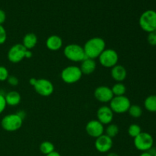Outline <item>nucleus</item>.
Masks as SVG:
<instances>
[{"label": "nucleus", "mask_w": 156, "mask_h": 156, "mask_svg": "<svg viewBox=\"0 0 156 156\" xmlns=\"http://www.w3.org/2000/svg\"><path fill=\"white\" fill-rule=\"evenodd\" d=\"M83 49L87 58L95 59L106 49V43L103 38L94 37L85 42Z\"/></svg>", "instance_id": "obj_1"}, {"label": "nucleus", "mask_w": 156, "mask_h": 156, "mask_svg": "<svg viewBox=\"0 0 156 156\" xmlns=\"http://www.w3.org/2000/svg\"><path fill=\"white\" fill-rule=\"evenodd\" d=\"M31 50L26 49L22 44H16L10 47L7 53L9 62L12 63H18L24 59H30L32 57Z\"/></svg>", "instance_id": "obj_2"}, {"label": "nucleus", "mask_w": 156, "mask_h": 156, "mask_svg": "<svg viewBox=\"0 0 156 156\" xmlns=\"http://www.w3.org/2000/svg\"><path fill=\"white\" fill-rule=\"evenodd\" d=\"M139 24L142 30L147 33L156 30V11L149 9L141 14L139 19Z\"/></svg>", "instance_id": "obj_3"}, {"label": "nucleus", "mask_w": 156, "mask_h": 156, "mask_svg": "<svg viewBox=\"0 0 156 156\" xmlns=\"http://www.w3.org/2000/svg\"><path fill=\"white\" fill-rule=\"evenodd\" d=\"M63 54L66 59L73 62H82L87 58L83 47L76 44H70L66 46Z\"/></svg>", "instance_id": "obj_4"}, {"label": "nucleus", "mask_w": 156, "mask_h": 156, "mask_svg": "<svg viewBox=\"0 0 156 156\" xmlns=\"http://www.w3.org/2000/svg\"><path fill=\"white\" fill-rule=\"evenodd\" d=\"M24 120L15 113L9 114L3 117L1 120V126L7 132H15L22 126Z\"/></svg>", "instance_id": "obj_5"}, {"label": "nucleus", "mask_w": 156, "mask_h": 156, "mask_svg": "<svg viewBox=\"0 0 156 156\" xmlns=\"http://www.w3.org/2000/svg\"><path fill=\"white\" fill-rule=\"evenodd\" d=\"M82 73L77 66H68L61 72V79L66 84H74L82 77Z\"/></svg>", "instance_id": "obj_6"}, {"label": "nucleus", "mask_w": 156, "mask_h": 156, "mask_svg": "<svg viewBox=\"0 0 156 156\" xmlns=\"http://www.w3.org/2000/svg\"><path fill=\"white\" fill-rule=\"evenodd\" d=\"M134 146L140 152H148L154 146V139L150 133L142 132L133 140Z\"/></svg>", "instance_id": "obj_7"}, {"label": "nucleus", "mask_w": 156, "mask_h": 156, "mask_svg": "<svg viewBox=\"0 0 156 156\" xmlns=\"http://www.w3.org/2000/svg\"><path fill=\"white\" fill-rule=\"evenodd\" d=\"M131 106L130 100L126 96H114L110 101V108L116 114H124L127 112Z\"/></svg>", "instance_id": "obj_8"}, {"label": "nucleus", "mask_w": 156, "mask_h": 156, "mask_svg": "<svg viewBox=\"0 0 156 156\" xmlns=\"http://www.w3.org/2000/svg\"><path fill=\"white\" fill-rule=\"evenodd\" d=\"M99 62L105 68H112L118 62L119 56L116 50L105 49L98 57Z\"/></svg>", "instance_id": "obj_9"}, {"label": "nucleus", "mask_w": 156, "mask_h": 156, "mask_svg": "<svg viewBox=\"0 0 156 156\" xmlns=\"http://www.w3.org/2000/svg\"><path fill=\"white\" fill-rule=\"evenodd\" d=\"M35 91L43 97H49L54 91V86L50 80L46 79H37L36 83L34 85Z\"/></svg>", "instance_id": "obj_10"}, {"label": "nucleus", "mask_w": 156, "mask_h": 156, "mask_svg": "<svg viewBox=\"0 0 156 156\" xmlns=\"http://www.w3.org/2000/svg\"><path fill=\"white\" fill-rule=\"evenodd\" d=\"M94 96L97 101L101 103H108L114 97L111 88L106 85H101L94 89Z\"/></svg>", "instance_id": "obj_11"}, {"label": "nucleus", "mask_w": 156, "mask_h": 156, "mask_svg": "<svg viewBox=\"0 0 156 156\" xmlns=\"http://www.w3.org/2000/svg\"><path fill=\"white\" fill-rule=\"evenodd\" d=\"M113 139L111 137L108 136L105 133L101 136L96 138L95 142H94V146L97 149L98 152L101 153H108L111 151L113 147Z\"/></svg>", "instance_id": "obj_12"}, {"label": "nucleus", "mask_w": 156, "mask_h": 156, "mask_svg": "<svg viewBox=\"0 0 156 156\" xmlns=\"http://www.w3.org/2000/svg\"><path fill=\"white\" fill-rule=\"evenodd\" d=\"M85 130L88 136L96 139L105 133V126L98 120H91L87 123Z\"/></svg>", "instance_id": "obj_13"}, {"label": "nucleus", "mask_w": 156, "mask_h": 156, "mask_svg": "<svg viewBox=\"0 0 156 156\" xmlns=\"http://www.w3.org/2000/svg\"><path fill=\"white\" fill-rule=\"evenodd\" d=\"M114 114L109 106L103 105L97 111V120L103 125H108L112 123Z\"/></svg>", "instance_id": "obj_14"}, {"label": "nucleus", "mask_w": 156, "mask_h": 156, "mask_svg": "<svg viewBox=\"0 0 156 156\" xmlns=\"http://www.w3.org/2000/svg\"><path fill=\"white\" fill-rule=\"evenodd\" d=\"M111 76L117 82H123L127 76V72L123 66L117 64L111 68Z\"/></svg>", "instance_id": "obj_15"}, {"label": "nucleus", "mask_w": 156, "mask_h": 156, "mask_svg": "<svg viewBox=\"0 0 156 156\" xmlns=\"http://www.w3.org/2000/svg\"><path fill=\"white\" fill-rule=\"evenodd\" d=\"M63 45L62 39L58 35H51L46 41V47L51 51H57L60 50Z\"/></svg>", "instance_id": "obj_16"}, {"label": "nucleus", "mask_w": 156, "mask_h": 156, "mask_svg": "<svg viewBox=\"0 0 156 156\" xmlns=\"http://www.w3.org/2000/svg\"><path fill=\"white\" fill-rule=\"evenodd\" d=\"M79 68L83 75H91L95 71L97 68V63L94 59L86 58L81 62V66Z\"/></svg>", "instance_id": "obj_17"}, {"label": "nucleus", "mask_w": 156, "mask_h": 156, "mask_svg": "<svg viewBox=\"0 0 156 156\" xmlns=\"http://www.w3.org/2000/svg\"><path fill=\"white\" fill-rule=\"evenodd\" d=\"M6 105L11 107L17 106L20 104L21 101V94L15 91H11L5 94Z\"/></svg>", "instance_id": "obj_18"}, {"label": "nucleus", "mask_w": 156, "mask_h": 156, "mask_svg": "<svg viewBox=\"0 0 156 156\" xmlns=\"http://www.w3.org/2000/svg\"><path fill=\"white\" fill-rule=\"evenodd\" d=\"M37 37L34 33H27L23 37L22 44L26 49L31 50L37 44Z\"/></svg>", "instance_id": "obj_19"}, {"label": "nucleus", "mask_w": 156, "mask_h": 156, "mask_svg": "<svg viewBox=\"0 0 156 156\" xmlns=\"http://www.w3.org/2000/svg\"><path fill=\"white\" fill-rule=\"evenodd\" d=\"M144 107L149 112H156V94H152V95L148 96L145 99Z\"/></svg>", "instance_id": "obj_20"}, {"label": "nucleus", "mask_w": 156, "mask_h": 156, "mask_svg": "<svg viewBox=\"0 0 156 156\" xmlns=\"http://www.w3.org/2000/svg\"><path fill=\"white\" fill-rule=\"evenodd\" d=\"M119 131H120L119 126L115 123H110V124L107 125L106 128H105V134L108 136L111 137V139L117 136L119 133Z\"/></svg>", "instance_id": "obj_21"}, {"label": "nucleus", "mask_w": 156, "mask_h": 156, "mask_svg": "<svg viewBox=\"0 0 156 156\" xmlns=\"http://www.w3.org/2000/svg\"><path fill=\"white\" fill-rule=\"evenodd\" d=\"M39 149L41 153L47 155H48V154L53 152V151H55V146L54 145H53V143H52L51 142L44 141L41 143Z\"/></svg>", "instance_id": "obj_22"}, {"label": "nucleus", "mask_w": 156, "mask_h": 156, "mask_svg": "<svg viewBox=\"0 0 156 156\" xmlns=\"http://www.w3.org/2000/svg\"><path fill=\"white\" fill-rule=\"evenodd\" d=\"M111 91L114 96H122L124 95L126 93V88L123 82H117L112 86Z\"/></svg>", "instance_id": "obj_23"}, {"label": "nucleus", "mask_w": 156, "mask_h": 156, "mask_svg": "<svg viewBox=\"0 0 156 156\" xmlns=\"http://www.w3.org/2000/svg\"><path fill=\"white\" fill-rule=\"evenodd\" d=\"M127 112L129 113L130 117H133V118H139L143 114V109L141 107L137 105H131Z\"/></svg>", "instance_id": "obj_24"}, {"label": "nucleus", "mask_w": 156, "mask_h": 156, "mask_svg": "<svg viewBox=\"0 0 156 156\" xmlns=\"http://www.w3.org/2000/svg\"><path fill=\"white\" fill-rule=\"evenodd\" d=\"M128 134H129V136H131L132 138H135L137 136L140 135L142 133V129L140 127V125L136 124V123H133V124L129 125V126L128 127Z\"/></svg>", "instance_id": "obj_25"}, {"label": "nucleus", "mask_w": 156, "mask_h": 156, "mask_svg": "<svg viewBox=\"0 0 156 156\" xmlns=\"http://www.w3.org/2000/svg\"><path fill=\"white\" fill-rule=\"evenodd\" d=\"M9 76V73L8 69L3 66H0V82L7 81Z\"/></svg>", "instance_id": "obj_26"}, {"label": "nucleus", "mask_w": 156, "mask_h": 156, "mask_svg": "<svg viewBox=\"0 0 156 156\" xmlns=\"http://www.w3.org/2000/svg\"><path fill=\"white\" fill-rule=\"evenodd\" d=\"M7 40V32L3 25H0V45L5 44Z\"/></svg>", "instance_id": "obj_27"}, {"label": "nucleus", "mask_w": 156, "mask_h": 156, "mask_svg": "<svg viewBox=\"0 0 156 156\" xmlns=\"http://www.w3.org/2000/svg\"><path fill=\"white\" fill-rule=\"evenodd\" d=\"M147 41L149 42V44L152 46H156V31L151 32L149 33L148 35Z\"/></svg>", "instance_id": "obj_28"}, {"label": "nucleus", "mask_w": 156, "mask_h": 156, "mask_svg": "<svg viewBox=\"0 0 156 156\" xmlns=\"http://www.w3.org/2000/svg\"><path fill=\"white\" fill-rule=\"evenodd\" d=\"M7 82L11 86H17L19 83V80L18 78L15 76H9L7 79Z\"/></svg>", "instance_id": "obj_29"}, {"label": "nucleus", "mask_w": 156, "mask_h": 156, "mask_svg": "<svg viewBox=\"0 0 156 156\" xmlns=\"http://www.w3.org/2000/svg\"><path fill=\"white\" fill-rule=\"evenodd\" d=\"M6 106V101L5 99V94L0 93V114H2L3 111L5 109Z\"/></svg>", "instance_id": "obj_30"}, {"label": "nucleus", "mask_w": 156, "mask_h": 156, "mask_svg": "<svg viewBox=\"0 0 156 156\" xmlns=\"http://www.w3.org/2000/svg\"><path fill=\"white\" fill-rule=\"evenodd\" d=\"M6 20V14L4 10L0 9V25H2Z\"/></svg>", "instance_id": "obj_31"}, {"label": "nucleus", "mask_w": 156, "mask_h": 156, "mask_svg": "<svg viewBox=\"0 0 156 156\" xmlns=\"http://www.w3.org/2000/svg\"><path fill=\"white\" fill-rule=\"evenodd\" d=\"M16 114H18V115L19 116V117H21L23 120L25 119L26 115H27V114H26V112L24 111H18V112H16Z\"/></svg>", "instance_id": "obj_32"}, {"label": "nucleus", "mask_w": 156, "mask_h": 156, "mask_svg": "<svg viewBox=\"0 0 156 156\" xmlns=\"http://www.w3.org/2000/svg\"><path fill=\"white\" fill-rule=\"evenodd\" d=\"M46 156H61V155L58 152H56V151H53V152H51V153L48 154V155H47Z\"/></svg>", "instance_id": "obj_33"}, {"label": "nucleus", "mask_w": 156, "mask_h": 156, "mask_svg": "<svg viewBox=\"0 0 156 156\" xmlns=\"http://www.w3.org/2000/svg\"><path fill=\"white\" fill-rule=\"evenodd\" d=\"M36 81H37V79H35V78H31V79L29 80V83H30V85L34 86V85H35V83H36Z\"/></svg>", "instance_id": "obj_34"}, {"label": "nucleus", "mask_w": 156, "mask_h": 156, "mask_svg": "<svg viewBox=\"0 0 156 156\" xmlns=\"http://www.w3.org/2000/svg\"><path fill=\"white\" fill-rule=\"evenodd\" d=\"M140 156H153V155L151 154L149 152H143L140 154Z\"/></svg>", "instance_id": "obj_35"}, {"label": "nucleus", "mask_w": 156, "mask_h": 156, "mask_svg": "<svg viewBox=\"0 0 156 156\" xmlns=\"http://www.w3.org/2000/svg\"><path fill=\"white\" fill-rule=\"evenodd\" d=\"M106 156H119V155L116 153V152H109Z\"/></svg>", "instance_id": "obj_36"}, {"label": "nucleus", "mask_w": 156, "mask_h": 156, "mask_svg": "<svg viewBox=\"0 0 156 156\" xmlns=\"http://www.w3.org/2000/svg\"><path fill=\"white\" fill-rule=\"evenodd\" d=\"M153 156H156V152H155V154H154V155Z\"/></svg>", "instance_id": "obj_37"}]
</instances>
